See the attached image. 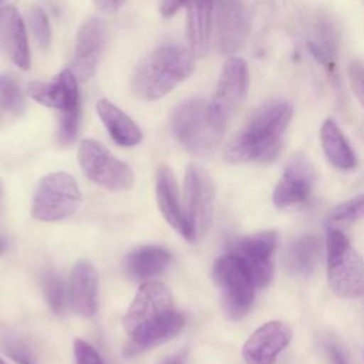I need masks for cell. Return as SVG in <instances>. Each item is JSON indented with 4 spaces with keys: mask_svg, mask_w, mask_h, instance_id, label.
Instances as JSON below:
<instances>
[{
    "mask_svg": "<svg viewBox=\"0 0 364 364\" xmlns=\"http://www.w3.org/2000/svg\"><path fill=\"white\" fill-rule=\"evenodd\" d=\"M75 364H102V360L97 350L84 340L74 341Z\"/></svg>",
    "mask_w": 364,
    "mask_h": 364,
    "instance_id": "obj_33",
    "label": "cell"
},
{
    "mask_svg": "<svg viewBox=\"0 0 364 364\" xmlns=\"http://www.w3.org/2000/svg\"><path fill=\"white\" fill-rule=\"evenodd\" d=\"M309 47L321 63L331 64V60L334 58L336 54L337 40L331 26H328L327 21H321L320 24H317V27L313 31V37L309 43Z\"/></svg>",
    "mask_w": 364,
    "mask_h": 364,
    "instance_id": "obj_25",
    "label": "cell"
},
{
    "mask_svg": "<svg viewBox=\"0 0 364 364\" xmlns=\"http://www.w3.org/2000/svg\"><path fill=\"white\" fill-rule=\"evenodd\" d=\"M364 218V193H360L336 208L328 215V223L334 225H348Z\"/></svg>",
    "mask_w": 364,
    "mask_h": 364,
    "instance_id": "obj_27",
    "label": "cell"
},
{
    "mask_svg": "<svg viewBox=\"0 0 364 364\" xmlns=\"http://www.w3.org/2000/svg\"><path fill=\"white\" fill-rule=\"evenodd\" d=\"M186 7V30L191 51L196 57H203L208 54L210 46L213 0H189Z\"/></svg>",
    "mask_w": 364,
    "mask_h": 364,
    "instance_id": "obj_20",
    "label": "cell"
},
{
    "mask_svg": "<svg viewBox=\"0 0 364 364\" xmlns=\"http://www.w3.org/2000/svg\"><path fill=\"white\" fill-rule=\"evenodd\" d=\"M195 68L192 54L178 46H165L149 53L132 75V90L144 101H154L166 95L186 80Z\"/></svg>",
    "mask_w": 364,
    "mask_h": 364,
    "instance_id": "obj_3",
    "label": "cell"
},
{
    "mask_svg": "<svg viewBox=\"0 0 364 364\" xmlns=\"http://www.w3.org/2000/svg\"><path fill=\"white\" fill-rule=\"evenodd\" d=\"M28 23L38 47L47 48L51 40V30L46 11L41 7H33L28 13Z\"/></svg>",
    "mask_w": 364,
    "mask_h": 364,
    "instance_id": "obj_29",
    "label": "cell"
},
{
    "mask_svg": "<svg viewBox=\"0 0 364 364\" xmlns=\"http://www.w3.org/2000/svg\"><path fill=\"white\" fill-rule=\"evenodd\" d=\"M78 162L85 176L105 189L125 191L131 188L134 182V175L129 166L94 139L81 141L78 148Z\"/></svg>",
    "mask_w": 364,
    "mask_h": 364,
    "instance_id": "obj_10",
    "label": "cell"
},
{
    "mask_svg": "<svg viewBox=\"0 0 364 364\" xmlns=\"http://www.w3.org/2000/svg\"><path fill=\"white\" fill-rule=\"evenodd\" d=\"M159 364H183V360L179 355H172V357L164 358Z\"/></svg>",
    "mask_w": 364,
    "mask_h": 364,
    "instance_id": "obj_37",
    "label": "cell"
},
{
    "mask_svg": "<svg viewBox=\"0 0 364 364\" xmlns=\"http://www.w3.org/2000/svg\"><path fill=\"white\" fill-rule=\"evenodd\" d=\"M320 141L327 161L337 169L348 171L357 164L355 154L334 119L328 118L320 128Z\"/></svg>",
    "mask_w": 364,
    "mask_h": 364,
    "instance_id": "obj_24",
    "label": "cell"
},
{
    "mask_svg": "<svg viewBox=\"0 0 364 364\" xmlns=\"http://www.w3.org/2000/svg\"><path fill=\"white\" fill-rule=\"evenodd\" d=\"M0 50L21 70L30 68V50L24 23L13 6L0 10Z\"/></svg>",
    "mask_w": 364,
    "mask_h": 364,
    "instance_id": "obj_17",
    "label": "cell"
},
{
    "mask_svg": "<svg viewBox=\"0 0 364 364\" xmlns=\"http://www.w3.org/2000/svg\"><path fill=\"white\" fill-rule=\"evenodd\" d=\"M78 122H80V108L64 111L60 128H58V141L61 145H70L78 132Z\"/></svg>",
    "mask_w": 364,
    "mask_h": 364,
    "instance_id": "obj_31",
    "label": "cell"
},
{
    "mask_svg": "<svg viewBox=\"0 0 364 364\" xmlns=\"http://www.w3.org/2000/svg\"><path fill=\"white\" fill-rule=\"evenodd\" d=\"M122 324L129 336L127 355L138 354L176 336L185 324L173 310L171 290L159 282H145L131 301Z\"/></svg>",
    "mask_w": 364,
    "mask_h": 364,
    "instance_id": "obj_1",
    "label": "cell"
},
{
    "mask_svg": "<svg viewBox=\"0 0 364 364\" xmlns=\"http://www.w3.org/2000/svg\"><path fill=\"white\" fill-rule=\"evenodd\" d=\"M0 108L11 112L20 114L24 108V100L20 88L10 75H0Z\"/></svg>",
    "mask_w": 364,
    "mask_h": 364,
    "instance_id": "obj_28",
    "label": "cell"
},
{
    "mask_svg": "<svg viewBox=\"0 0 364 364\" xmlns=\"http://www.w3.org/2000/svg\"><path fill=\"white\" fill-rule=\"evenodd\" d=\"M249 87V71L245 60L230 57L223 64L216 92L209 107V117L213 125L225 132L226 125L235 111L245 101Z\"/></svg>",
    "mask_w": 364,
    "mask_h": 364,
    "instance_id": "obj_9",
    "label": "cell"
},
{
    "mask_svg": "<svg viewBox=\"0 0 364 364\" xmlns=\"http://www.w3.org/2000/svg\"><path fill=\"white\" fill-rule=\"evenodd\" d=\"M28 95L37 102L58 108L63 112L80 108L77 78L70 68L63 70L51 82L33 81L27 87Z\"/></svg>",
    "mask_w": 364,
    "mask_h": 364,
    "instance_id": "obj_15",
    "label": "cell"
},
{
    "mask_svg": "<svg viewBox=\"0 0 364 364\" xmlns=\"http://www.w3.org/2000/svg\"><path fill=\"white\" fill-rule=\"evenodd\" d=\"M171 262V253L159 246H142L131 252L125 260V270L134 280H148L162 273Z\"/></svg>",
    "mask_w": 364,
    "mask_h": 364,
    "instance_id": "obj_23",
    "label": "cell"
},
{
    "mask_svg": "<svg viewBox=\"0 0 364 364\" xmlns=\"http://www.w3.org/2000/svg\"><path fill=\"white\" fill-rule=\"evenodd\" d=\"M316 178V168L307 156L303 154L291 156L282 178L274 186V206L283 209L304 202L313 191Z\"/></svg>",
    "mask_w": 364,
    "mask_h": 364,
    "instance_id": "obj_12",
    "label": "cell"
},
{
    "mask_svg": "<svg viewBox=\"0 0 364 364\" xmlns=\"http://www.w3.org/2000/svg\"><path fill=\"white\" fill-rule=\"evenodd\" d=\"M321 255V239L317 235H304L291 242L284 255V264L293 276H310Z\"/></svg>",
    "mask_w": 364,
    "mask_h": 364,
    "instance_id": "obj_22",
    "label": "cell"
},
{
    "mask_svg": "<svg viewBox=\"0 0 364 364\" xmlns=\"http://www.w3.org/2000/svg\"><path fill=\"white\" fill-rule=\"evenodd\" d=\"M0 121H1V112H0Z\"/></svg>",
    "mask_w": 364,
    "mask_h": 364,
    "instance_id": "obj_40",
    "label": "cell"
},
{
    "mask_svg": "<svg viewBox=\"0 0 364 364\" xmlns=\"http://www.w3.org/2000/svg\"><path fill=\"white\" fill-rule=\"evenodd\" d=\"M291 115L293 107L287 101H272L260 107L226 146V161L239 164L274 159L280 152L283 134Z\"/></svg>",
    "mask_w": 364,
    "mask_h": 364,
    "instance_id": "obj_2",
    "label": "cell"
},
{
    "mask_svg": "<svg viewBox=\"0 0 364 364\" xmlns=\"http://www.w3.org/2000/svg\"><path fill=\"white\" fill-rule=\"evenodd\" d=\"M215 182L209 172L191 164L183 179V216L189 242H198L209 229L215 206Z\"/></svg>",
    "mask_w": 364,
    "mask_h": 364,
    "instance_id": "obj_7",
    "label": "cell"
},
{
    "mask_svg": "<svg viewBox=\"0 0 364 364\" xmlns=\"http://www.w3.org/2000/svg\"><path fill=\"white\" fill-rule=\"evenodd\" d=\"M208 104L200 98H193L178 105L172 115L175 138L186 151L198 156L212 154L223 136V132L210 121Z\"/></svg>",
    "mask_w": 364,
    "mask_h": 364,
    "instance_id": "obj_6",
    "label": "cell"
},
{
    "mask_svg": "<svg viewBox=\"0 0 364 364\" xmlns=\"http://www.w3.org/2000/svg\"><path fill=\"white\" fill-rule=\"evenodd\" d=\"M81 203L77 181L67 172L46 175L34 193L31 215L37 220L57 222L71 216Z\"/></svg>",
    "mask_w": 364,
    "mask_h": 364,
    "instance_id": "obj_8",
    "label": "cell"
},
{
    "mask_svg": "<svg viewBox=\"0 0 364 364\" xmlns=\"http://www.w3.org/2000/svg\"><path fill=\"white\" fill-rule=\"evenodd\" d=\"M1 348L7 357H10L17 364H38L33 350L21 338L7 336L3 338Z\"/></svg>",
    "mask_w": 364,
    "mask_h": 364,
    "instance_id": "obj_30",
    "label": "cell"
},
{
    "mask_svg": "<svg viewBox=\"0 0 364 364\" xmlns=\"http://www.w3.org/2000/svg\"><path fill=\"white\" fill-rule=\"evenodd\" d=\"M0 3H1V0H0Z\"/></svg>",
    "mask_w": 364,
    "mask_h": 364,
    "instance_id": "obj_41",
    "label": "cell"
},
{
    "mask_svg": "<svg viewBox=\"0 0 364 364\" xmlns=\"http://www.w3.org/2000/svg\"><path fill=\"white\" fill-rule=\"evenodd\" d=\"M43 289L50 309L55 314H61L65 309L68 300V291H65V284L58 276V273L48 270L43 274Z\"/></svg>",
    "mask_w": 364,
    "mask_h": 364,
    "instance_id": "obj_26",
    "label": "cell"
},
{
    "mask_svg": "<svg viewBox=\"0 0 364 364\" xmlns=\"http://www.w3.org/2000/svg\"><path fill=\"white\" fill-rule=\"evenodd\" d=\"M188 3H189V0H162V3H161V13L165 17H171L182 6H186Z\"/></svg>",
    "mask_w": 364,
    "mask_h": 364,
    "instance_id": "obj_34",
    "label": "cell"
},
{
    "mask_svg": "<svg viewBox=\"0 0 364 364\" xmlns=\"http://www.w3.org/2000/svg\"><path fill=\"white\" fill-rule=\"evenodd\" d=\"M4 249H6V245H4V242L0 239V255L4 252Z\"/></svg>",
    "mask_w": 364,
    "mask_h": 364,
    "instance_id": "obj_38",
    "label": "cell"
},
{
    "mask_svg": "<svg viewBox=\"0 0 364 364\" xmlns=\"http://www.w3.org/2000/svg\"><path fill=\"white\" fill-rule=\"evenodd\" d=\"M105 44V27L100 18H88L82 23L71 60V71L78 81H87L97 70Z\"/></svg>",
    "mask_w": 364,
    "mask_h": 364,
    "instance_id": "obj_14",
    "label": "cell"
},
{
    "mask_svg": "<svg viewBox=\"0 0 364 364\" xmlns=\"http://www.w3.org/2000/svg\"><path fill=\"white\" fill-rule=\"evenodd\" d=\"M0 364H6V363H4V361L0 358Z\"/></svg>",
    "mask_w": 364,
    "mask_h": 364,
    "instance_id": "obj_39",
    "label": "cell"
},
{
    "mask_svg": "<svg viewBox=\"0 0 364 364\" xmlns=\"http://www.w3.org/2000/svg\"><path fill=\"white\" fill-rule=\"evenodd\" d=\"M97 112L111 138L122 146H134L141 142L142 132L138 125L108 100L97 102Z\"/></svg>",
    "mask_w": 364,
    "mask_h": 364,
    "instance_id": "obj_21",
    "label": "cell"
},
{
    "mask_svg": "<svg viewBox=\"0 0 364 364\" xmlns=\"http://www.w3.org/2000/svg\"><path fill=\"white\" fill-rule=\"evenodd\" d=\"M276 247L277 232L264 230L232 242L229 252L242 260V263L249 270L256 287H266L273 279V255Z\"/></svg>",
    "mask_w": 364,
    "mask_h": 364,
    "instance_id": "obj_11",
    "label": "cell"
},
{
    "mask_svg": "<svg viewBox=\"0 0 364 364\" xmlns=\"http://www.w3.org/2000/svg\"><path fill=\"white\" fill-rule=\"evenodd\" d=\"M98 279L94 266L87 260H78L71 270L68 283V303L81 317H91L97 309Z\"/></svg>",
    "mask_w": 364,
    "mask_h": 364,
    "instance_id": "obj_18",
    "label": "cell"
},
{
    "mask_svg": "<svg viewBox=\"0 0 364 364\" xmlns=\"http://www.w3.org/2000/svg\"><path fill=\"white\" fill-rule=\"evenodd\" d=\"M347 73L351 88L360 104L364 107V63L360 60L350 61Z\"/></svg>",
    "mask_w": 364,
    "mask_h": 364,
    "instance_id": "obj_32",
    "label": "cell"
},
{
    "mask_svg": "<svg viewBox=\"0 0 364 364\" xmlns=\"http://www.w3.org/2000/svg\"><path fill=\"white\" fill-rule=\"evenodd\" d=\"M326 253L331 291L341 299L364 296V260L341 230L336 228L327 230Z\"/></svg>",
    "mask_w": 364,
    "mask_h": 364,
    "instance_id": "obj_4",
    "label": "cell"
},
{
    "mask_svg": "<svg viewBox=\"0 0 364 364\" xmlns=\"http://www.w3.org/2000/svg\"><path fill=\"white\" fill-rule=\"evenodd\" d=\"M125 0H94V4L101 11H115L118 10Z\"/></svg>",
    "mask_w": 364,
    "mask_h": 364,
    "instance_id": "obj_36",
    "label": "cell"
},
{
    "mask_svg": "<svg viewBox=\"0 0 364 364\" xmlns=\"http://www.w3.org/2000/svg\"><path fill=\"white\" fill-rule=\"evenodd\" d=\"M326 353H327V357H328V360H330L331 364H348V361H347L344 353L338 348V346H336V344H333V343L327 344Z\"/></svg>",
    "mask_w": 364,
    "mask_h": 364,
    "instance_id": "obj_35",
    "label": "cell"
},
{
    "mask_svg": "<svg viewBox=\"0 0 364 364\" xmlns=\"http://www.w3.org/2000/svg\"><path fill=\"white\" fill-rule=\"evenodd\" d=\"M249 31V16L242 0H222L218 10V46L223 54L236 53Z\"/></svg>",
    "mask_w": 364,
    "mask_h": 364,
    "instance_id": "obj_16",
    "label": "cell"
},
{
    "mask_svg": "<svg viewBox=\"0 0 364 364\" xmlns=\"http://www.w3.org/2000/svg\"><path fill=\"white\" fill-rule=\"evenodd\" d=\"M291 330L279 320L262 324L246 340L242 355L246 364H274L279 354L289 346Z\"/></svg>",
    "mask_w": 364,
    "mask_h": 364,
    "instance_id": "obj_13",
    "label": "cell"
},
{
    "mask_svg": "<svg viewBox=\"0 0 364 364\" xmlns=\"http://www.w3.org/2000/svg\"><path fill=\"white\" fill-rule=\"evenodd\" d=\"M155 193L159 210L165 220L178 230L183 237L186 236V223L183 216V208L179 199L178 182L171 168L162 165L156 171L155 176Z\"/></svg>",
    "mask_w": 364,
    "mask_h": 364,
    "instance_id": "obj_19",
    "label": "cell"
},
{
    "mask_svg": "<svg viewBox=\"0 0 364 364\" xmlns=\"http://www.w3.org/2000/svg\"><path fill=\"white\" fill-rule=\"evenodd\" d=\"M212 276L220 291L225 314L230 320L243 318L253 306L256 290L246 266L236 255L228 252L215 260Z\"/></svg>",
    "mask_w": 364,
    "mask_h": 364,
    "instance_id": "obj_5",
    "label": "cell"
}]
</instances>
